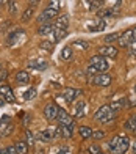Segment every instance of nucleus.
Returning <instances> with one entry per match:
<instances>
[{"label": "nucleus", "mask_w": 136, "mask_h": 154, "mask_svg": "<svg viewBox=\"0 0 136 154\" xmlns=\"http://www.w3.org/2000/svg\"><path fill=\"white\" fill-rule=\"evenodd\" d=\"M128 148H130V138L124 134L116 135L108 143V149H110L111 154H125Z\"/></svg>", "instance_id": "nucleus-1"}, {"label": "nucleus", "mask_w": 136, "mask_h": 154, "mask_svg": "<svg viewBox=\"0 0 136 154\" xmlns=\"http://www.w3.org/2000/svg\"><path fill=\"white\" fill-rule=\"evenodd\" d=\"M89 63L97 68V71H99V72H106V71H108V68H110V65H108L106 58H105V57H102V55H99V54H97V55H94V57H91Z\"/></svg>", "instance_id": "nucleus-2"}, {"label": "nucleus", "mask_w": 136, "mask_h": 154, "mask_svg": "<svg viewBox=\"0 0 136 154\" xmlns=\"http://www.w3.org/2000/svg\"><path fill=\"white\" fill-rule=\"evenodd\" d=\"M111 80H113V77L110 74H106V72H99V74H96L92 77V83L97 85V87H110Z\"/></svg>", "instance_id": "nucleus-3"}, {"label": "nucleus", "mask_w": 136, "mask_h": 154, "mask_svg": "<svg viewBox=\"0 0 136 154\" xmlns=\"http://www.w3.org/2000/svg\"><path fill=\"white\" fill-rule=\"evenodd\" d=\"M58 17V10L55 8H45L42 13H41V16H38V22L41 24H45V22H50L52 19H56Z\"/></svg>", "instance_id": "nucleus-4"}, {"label": "nucleus", "mask_w": 136, "mask_h": 154, "mask_svg": "<svg viewBox=\"0 0 136 154\" xmlns=\"http://www.w3.org/2000/svg\"><path fill=\"white\" fill-rule=\"evenodd\" d=\"M14 131V126L10 123V116H3L0 121V137H8Z\"/></svg>", "instance_id": "nucleus-5"}, {"label": "nucleus", "mask_w": 136, "mask_h": 154, "mask_svg": "<svg viewBox=\"0 0 136 154\" xmlns=\"http://www.w3.org/2000/svg\"><path fill=\"white\" fill-rule=\"evenodd\" d=\"M97 52H99V55H102V57H105V58H114V57H117V49L113 47L111 44L100 46L97 49Z\"/></svg>", "instance_id": "nucleus-6"}, {"label": "nucleus", "mask_w": 136, "mask_h": 154, "mask_svg": "<svg viewBox=\"0 0 136 154\" xmlns=\"http://www.w3.org/2000/svg\"><path fill=\"white\" fill-rule=\"evenodd\" d=\"M58 112H59L58 106H55V104H47V106L44 107V116L49 121L56 120V118H58Z\"/></svg>", "instance_id": "nucleus-7"}, {"label": "nucleus", "mask_w": 136, "mask_h": 154, "mask_svg": "<svg viewBox=\"0 0 136 154\" xmlns=\"http://www.w3.org/2000/svg\"><path fill=\"white\" fill-rule=\"evenodd\" d=\"M133 39H135V38H133V29H128V30H125L124 33L120 35V38L117 39V43H119L120 47H127Z\"/></svg>", "instance_id": "nucleus-8"}, {"label": "nucleus", "mask_w": 136, "mask_h": 154, "mask_svg": "<svg viewBox=\"0 0 136 154\" xmlns=\"http://www.w3.org/2000/svg\"><path fill=\"white\" fill-rule=\"evenodd\" d=\"M55 129L56 128H49V129H44V131H41L38 135H35V137H39L42 142H50V140H53L55 138Z\"/></svg>", "instance_id": "nucleus-9"}, {"label": "nucleus", "mask_w": 136, "mask_h": 154, "mask_svg": "<svg viewBox=\"0 0 136 154\" xmlns=\"http://www.w3.org/2000/svg\"><path fill=\"white\" fill-rule=\"evenodd\" d=\"M56 120L59 121V124H63V126H71V124L74 123L72 116L67 113L66 110H63V109H59V112H58V118H56Z\"/></svg>", "instance_id": "nucleus-10"}, {"label": "nucleus", "mask_w": 136, "mask_h": 154, "mask_svg": "<svg viewBox=\"0 0 136 154\" xmlns=\"http://www.w3.org/2000/svg\"><path fill=\"white\" fill-rule=\"evenodd\" d=\"M80 93H81L80 90H75V88H64V91H63L64 99H66L67 102H74V101H75V97H77Z\"/></svg>", "instance_id": "nucleus-11"}, {"label": "nucleus", "mask_w": 136, "mask_h": 154, "mask_svg": "<svg viewBox=\"0 0 136 154\" xmlns=\"http://www.w3.org/2000/svg\"><path fill=\"white\" fill-rule=\"evenodd\" d=\"M111 112H113V110H111V107H110V106H102V107L96 112L94 118H96V120H99V121H102L103 118H106L108 115H110Z\"/></svg>", "instance_id": "nucleus-12"}, {"label": "nucleus", "mask_w": 136, "mask_h": 154, "mask_svg": "<svg viewBox=\"0 0 136 154\" xmlns=\"http://www.w3.org/2000/svg\"><path fill=\"white\" fill-rule=\"evenodd\" d=\"M86 115V104L83 101H78L75 104V109H74V116L75 118H83Z\"/></svg>", "instance_id": "nucleus-13"}, {"label": "nucleus", "mask_w": 136, "mask_h": 154, "mask_svg": "<svg viewBox=\"0 0 136 154\" xmlns=\"http://www.w3.org/2000/svg\"><path fill=\"white\" fill-rule=\"evenodd\" d=\"M53 30H55V25L50 24V22H45V24H42L38 29V35H41V36H47V35L53 33Z\"/></svg>", "instance_id": "nucleus-14"}, {"label": "nucleus", "mask_w": 136, "mask_h": 154, "mask_svg": "<svg viewBox=\"0 0 136 154\" xmlns=\"http://www.w3.org/2000/svg\"><path fill=\"white\" fill-rule=\"evenodd\" d=\"M53 25H55V29H64V30H67V27H69V17H67L66 14H61V16L56 17V22Z\"/></svg>", "instance_id": "nucleus-15"}, {"label": "nucleus", "mask_w": 136, "mask_h": 154, "mask_svg": "<svg viewBox=\"0 0 136 154\" xmlns=\"http://www.w3.org/2000/svg\"><path fill=\"white\" fill-rule=\"evenodd\" d=\"M16 82L19 83V85H27V83L30 82V74L27 71H19L16 74Z\"/></svg>", "instance_id": "nucleus-16"}, {"label": "nucleus", "mask_w": 136, "mask_h": 154, "mask_svg": "<svg viewBox=\"0 0 136 154\" xmlns=\"http://www.w3.org/2000/svg\"><path fill=\"white\" fill-rule=\"evenodd\" d=\"M24 38H25L24 32H22V30H17V32H14V33H11V35H10V41H8V44H10V46H13V44H16L17 41L24 39Z\"/></svg>", "instance_id": "nucleus-17"}, {"label": "nucleus", "mask_w": 136, "mask_h": 154, "mask_svg": "<svg viewBox=\"0 0 136 154\" xmlns=\"http://www.w3.org/2000/svg\"><path fill=\"white\" fill-rule=\"evenodd\" d=\"M78 131H80V135H81L83 140H88V138L92 137V129L89 128V126H80Z\"/></svg>", "instance_id": "nucleus-18"}, {"label": "nucleus", "mask_w": 136, "mask_h": 154, "mask_svg": "<svg viewBox=\"0 0 136 154\" xmlns=\"http://www.w3.org/2000/svg\"><path fill=\"white\" fill-rule=\"evenodd\" d=\"M66 36H67V30H64V29H55L53 30V41H55V43H58V41H61Z\"/></svg>", "instance_id": "nucleus-19"}, {"label": "nucleus", "mask_w": 136, "mask_h": 154, "mask_svg": "<svg viewBox=\"0 0 136 154\" xmlns=\"http://www.w3.org/2000/svg\"><path fill=\"white\" fill-rule=\"evenodd\" d=\"M30 68H33V69H39V71H42V69H45L47 68V61H44V60H36V61H30V65H28Z\"/></svg>", "instance_id": "nucleus-20"}, {"label": "nucleus", "mask_w": 136, "mask_h": 154, "mask_svg": "<svg viewBox=\"0 0 136 154\" xmlns=\"http://www.w3.org/2000/svg\"><path fill=\"white\" fill-rule=\"evenodd\" d=\"M110 107H111V110L116 113V112H119L120 109H124L125 107V99H119V101H114V102H111L110 104Z\"/></svg>", "instance_id": "nucleus-21"}, {"label": "nucleus", "mask_w": 136, "mask_h": 154, "mask_svg": "<svg viewBox=\"0 0 136 154\" xmlns=\"http://www.w3.org/2000/svg\"><path fill=\"white\" fill-rule=\"evenodd\" d=\"M16 149H17V154H27L28 152V145H27L24 140H19L16 143Z\"/></svg>", "instance_id": "nucleus-22"}, {"label": "nucleus", "mask_w": 136, "mask_h": 154, "mask_svg": "<svg viewBox=\"0 0 136 154\" xmlns=\"http://www.w3.org/2000/svg\"><path fill=\"white\" fill-rule=\"evenodd\" d=\"M53 46H55V43H52V41H49V39H44V41H41V43H39V49L47 51V52H52Z\"/></svg>", "instance_id": "nucleus-23"}, {"label": "nucleus", "mask_w": 136, "mask_h": 154, "mask_svg": "<svg viewBox=\"0 0 136 154\" xmlns=\"http://www.w3.org/2000/svg\"><path fill=\"white\" fill-rule=\"evenodd\" d=\"M120 35H122V33H119V32L110 33V35H106V36L103 38V41H105L106 44H111V43H114V41H117V39L120 38Z\"/></svg>", "instance_id": "nucleus-24"}, {"label": "nucleus", "mask_w": 136, "mask_h": 154, "mask_svg": "<svg viewBox=\"0 0 136 154\" xmlns=\"http://www.w3.org/2000/svg\"><path fill=\"white\" fill-rule=\"evenodd\" d=\"M33 13H35V8H31V6H28L25 11H24V14L20 16V19H22V22H28V20L33 17Z\"/></svg>", "instance_id": "nucleus-25"}, {"label": "nucleus", "mask_w": 136, "mask_h": 154, "mask_svg": "<svg viewBox=\"0 0 136 154\" xmlns=\"http://www.w3.org/2000/svg\"><path fill=\"white\" fill-rule=\"evenodd\" d=\"M38 94V90L35 87H31L30 90H27V93H24V99L25 101H31V99H35Z\"/></svg>", "instance_id": "nucleus-26"}, {"label": "nucleus", "mask_w": 136, "mask_h": 154, "mask_svg": "<svg viewBox=\"0 0 136 154\" xmlns=\"http://www.w3.org/2000/svg\"><path fill=\"white\" fill-rule=\"evenodd\" d=\"M61 126V137H64V138H71L72 134H74V131L69 128V126H63V124H59Z\"/></svg>", "instance_id": "nucleus-27"}, {"label": "nucleus", "mask_w": 136, "mask_h": 154, "mask_svg": "<svg viewBox=\"0 0 136 154\" xmlns=\"http://www.w3.org/2000/svg\"><path fill=\"white\" fill-rule=\"evenodd\" d=\"M125 129H128V131H135V132H136V115H132L130 120H127V123H125Z\"/></svg>", "instance_id": "nucleus-28"}, {"label": "nucleus", "mask_w": 136, "mask_h": 154, "mask_svg": "<svg viewBox=\"0 0 136 154\" xmlns=\"http://www.w3.org/2000/svg\"><path fill=\"white\" fill-rule=\"evenodd\" d=\"M61 58L63 60H71L72 58V47L66 46L63 51H61Z\"/></svg>", "instance_id": "nucleus-29"}, {"label": "nucleus", "mask_w": 136, "mask_h": 154, "mask_svg": "<svg viewBox=\"0 0 136 154\" xmlns=\"http://www.w3.org/2000/svg\"><path fill=\"white\" fill-rule=\"evenodd\" d=\"M86 74H88V75H91V77H94L96 74H99V71H97V68H96V66L89 63V65L86 66Z\"/></svg>", "instance_id": "nucleus-30"}, {"label": "nucleus", "mask_w": 136, "mask_h": 154, "mask_svg": "<svg viewBox=\"0 0 136 154\" xmlns=\"http://www.w3.org/2000/svg\"><path fill=\"white\" fill-rule=\"evenodd\" d=\"M74 46H77V47H81V49H89V43L88 41H83V39H77L75 43H74Z\"/></svg>", "instance_id": "nucleus-31"}, {"label": "nucleus", "mask_w": 136, "mask_h": 154, "mask_svg": "<svg viewBox=\"0 0 136 154\" xmlns=\"http://www.w3.org/2000/svg\"><path fill=\"white\" fill-rule=\"evenodd\" d=\"M127 47H128V52H130V55H136V39H133Z\"/></svg>", "instance_id": "nucleus-32"}, {"label": "nucleus", "mask_w": 136, "mask_h": 154, "mask_svg": "<svg viewBox=\"0 0 136 154\" xmlns=\"http://www.w3.org/2000/svg\"><path fill=\"white\" fill-rule=\"evenodd\" d=\"M105 29V22H103V20H99V24L97 25H94V27H91V32H100V30H103Z\"/></svg>", "instance_id": "nucleus-33"}, {"label": "nucleus", "mask_w": 136, "mask_h": 154, "mask_svg": "<svg viewBox=\"0 0 136 154\" xmlns=\"http://www.w3.org/2000/svg\"><path fill=\"white\" fill-rule=\"evenodd\" d=\"M25 134H27V142H28V145H33V143H35V140H36V137L33 135V134H31V132H30L28 129L25 131Z\"/></svg>", "instance_id": "nucleus-34"}, {"label": "nucleus", "mask_w": 136, "mask_h": 154, "mask_svg": "<svg viewBox=\"0 0 136 154\" xmlns=\"http://www.w3.org/2000/svg\"><path fill=\"white\" fill-rule=\"evenodd\" d=\"M88 151H89V154H99V152H102L99 145H91L89 148H88Z\"/></svg>", "instance_id": "nucleus-35"}, {"label": "nucleus", "mask_w": 136, "mask_h": 154, "mask_svg": "<svg viewBox=\"0 0 136 154\" xmlns=\"http://www.w3.org/2000/svg\"><path fill=\"white\" fill-rule=\"evenodd\" d=\"M5 101L6 102H16V97H14V94H13V91H8V93H6L5 94Z\"/></svg>", "instance_id": "nucleus-36"}, {"label": "nucleus", "mask_w": 136, "mask_h": 154, "mask_svg": "<svg viewBox=\"0 0 136 154\" xmlns=\"http://www.w3.org/2000/svg\"><path fill=\"white\" fill-rule=\"evenodd\" d=\"M114 118H116V115H114V112H111L110 115H108L106 118H103L100 123H103V124H106V123H111V121H114Z\"/></svg>", "instance_id": "nucleus-37"}, {"label": "nucleus", "mask_w": 136, "mask_h": 154, "mask_svg": "<svg viewBox=\"0 0 136 154\" xmlns=\"http://www.w3.org/2000/svg\"><path fill=\"white\" fill-rule=\"evenodd\" d=\"M92 137L96 138V140H100V138L105 137V132L103 131H96V132H92Z\"/></svg>", "instance_id": "nucleus-38"}, {"label": "nucleus", "mask_w": 136, "mask_h": 154, "mask_svg": "<svg viewBox=\"0 0 136 154\" xmlns=\"http://www.w3.org/2000/svg\"><path fill=\"white\" fill-rule=\"evenodd\" d=\"M61 2H63V0H50V8L58 10V8H59V5H61Z\"/></svg>", "instance_id": "nucleus-39"}, {"label": "nucleus", "mask_w": 136, "mask_h": 154, "mask_svg": "<svg viewBox=\"0 0 136 154\" xmlns=\"http://www.w3.org/2000/svg\"><path fill=\"white\" fill-rule=\"evenodd\" d=\"M8 91H11V88L8 85H0V94H2V96H5Z\"/></svg>", "instance_id": "nucleus-40"}, {"label": "nucleus", "mask_w": 136, "mask_h": 154, "mask_svg": "<svg viewBox=\"0 0 136 154\" xmlns=\"http://www.w3.org/2000/svg\"><path fill=\"white\" fill-rule=\"evenodd\" d=\"M8 11L10 13H16V3L13 0H8Z\"/></svg>", "instance_id": "nucleus-41"}, {"label": "nucleus", "mask_w": 136, "mask_h": 154, "mask_svg": "<svg viewBox=\"0 0 136 154\" xmlns=\"http://www.w3.org/2000/svg\"><path fill=\"white\" fill-rule=\"evenodd\" d=\"M5 151H6V154H17L16 145H11V146H8V148H6Z\"/></svg>", "instance_id": "nucleus-42"}, {"label": "nucleus", "mask_w": 136, "mask_h": 154, "mask_svg": "<svg viewBox=\"0 0 136 154\" xmlns=\"http://www.w3.org/2000/svg\"><path fill=\"white\" fill-rule=\"evenodd\" d=\"M111 10H103V11H99V16L100 17H105V16H111Z\"/></svg>", "instance_id": "nucleus-43"}, {"label": "nucleus", "mask_w": 136, "mask_h": 154, "mask_svg": "<svg viewBox=\"0 0 136 154\" xmlns=\"http://www.w3.org/2000/svg\"><path fill=\"white\" fill-rule=\"evenodd\" d=\"M38 3H39V0H30V6H31V8H35Z\"/></svg>", "instance_id": "nucleus-44"}, {"label": "nucleus", "mask_w": 136, "mask_h": 154, "mask_svg": "<svg viewBox=\"0 0 136 154\" xmlns=\"http://www.w3.org/2000/svg\"><path fill=\"white\" fill-rule=\"evenodd\" d=\"M6 79V72H3V74H0V83H2L3 80Z\"/></svg>", "instance_id": "nucleus-45"}, {"label": "nucleus", "mask_w": 136, "mask_h": 154, "mask_svg": "<svg viewBox=\"0 0 136 154\" xmlns=\"http://www.w3.org/2000/svg\"><path fill=\"white\" fill-rule=\"evenodd\" d=\"M5 102H6V101H5V97H3L2 94H0V107H2V106H3Z\"/></svg>", "instance_id": "nucleus-46"}, {"label": "nucleus", "mask_w": 136, "mask_h": 154, "mask_svg": "<svg viewBox=\"0 0 136 154\" xmlns=\"http://www.w3.org/2000/svg\"><path fill=\"white\" fill-rule=\"evenodd\" d=\"M66 152H67V148H66V146H63V148L59 149V154H66Z\"/></svg>", "instance_id": "nucleus-47"}, {"label": "nucleus", "mask_w": 136, "mask_h": 154, "mask_svg": "<svg viewBox=\"0 0 136 154\" xmlns=\"http://www.w3.org/2000/svg\"><path fill=\"white\" fill-rule=\"evenodd\" d=\"M133 38H135V39H136V25H135V27H133Z\"/></svg>", "instance_id": "nucleus-48"}, {"label": "nucleus", "mask_w": 136, "mask_h": 154, "mask_svg": "<svg viewBox=\"0 0 136 154\" xmlns=\"http://www.w3.org/2000/svg\"><path fill=\"white\" fill-rule=\"evenodd\" d=\"M132 148H133V152H135V154H136V142H135V143H133V146H132Z\"/></svg>", "instance_id": "nucleus-49"}, {"label": "nucleus", "mask_w": 136, "mask_h": 154, "mask_svg": "<svg viewBox=\"0 0 136 154\" xmlns=\"http://www.w3.org/2000/svg\"><path fill=\"white\" fill-rule=\"evenodd\" d=\"M2 69H3V65H2V63H0V72H2Z\"/></svg>", "instance_id": "nucleus-50"}, {"label": "nucleus", "mask_w": 136, "mask_h": 154, "mask_svg": "<svg viewBox=\"0 0 136 154\" xmlns=\"http://www.w3.org/2000/svg\"><path fill=\"white\" fill-rule=\"evenodd\" d=\"M0 5H2V0H0Z\"/></svg>", "instance_id": "nucleus-51"}, {"label": "nucleus", "mask_w": 136, "mask_h": 154, "mask_svg": "<svg viewBox=\"0 0 136 154\" xmlns=\"http://www.w3.org/2000/svg\"><path fill=\"white\" fill-rule=\"evenodd\" d=\"M99 154H103V152H99Z\"/></svg>", "instance_id": "nucleus-52"}]
</instances>
